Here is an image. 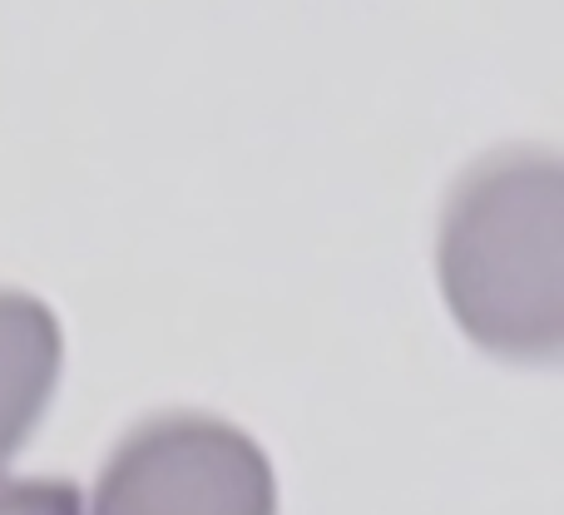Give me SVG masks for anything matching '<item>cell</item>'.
Instances as JSON below:
<instances>
[{
    "label": "cell",
    "instance_id": "obj_1",
    "mask_svg": "<svg viewBox=\"0 0 564 515\" xmlns=\"http://www.w3.org/2000/svg\"><path fill=\"white\" fill-rule=\"evenodd\" d=\"M456 328L506 362L564 352V164L535 144L496 149L456 179L436 234Z\"/></svg>",
    "mask_w": 564,
    "mask_h": 515
},
{
    "label": "cell",
    "instance_id": "obj_2",
    "mask_svg": "<svg viewBox=\"0 0 564 515\" xmlns=\"http://www.w3.org/2000/svg\"><path fill=\"white\" fill-rule=\"evenodd\" d=\"M89 515H278V476L243 427L164 411L109 451Z\"/></svg>",
    "mask_w": 564,
    "mask_h": 515
},
{
    "label": "cell",
    "instance_id": "obj_3",
    "mask_svg": "<svg viewBox=\"0 0 564 515\" xmlns=\"http://www.w3.org/2000/svg\"><path fill=\"white\" fill-rule=\"evenodd\" d=\"M59 362H65V337L55 312L30 292L0 288V466L25 447L50 411Z\"/></svg>",
    "mask_w": 564,
    "mask_h": 515
},
{
    "label": "cell",
    "instance_id": "obj_4",
    "mask_svg": "<svg viewBox=\"0 0 564 515\" xmlns=\"http://www.w3.org/2000/svg\"><path fill=\"white\" fill-rule=\"evenodd\" d=\"M0 515H85L75 481H6L0 476Z\"/></svg>",
    "mask_w": 564,
    "mask_h": 515
}]
</instances>
